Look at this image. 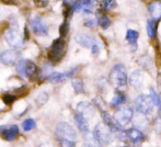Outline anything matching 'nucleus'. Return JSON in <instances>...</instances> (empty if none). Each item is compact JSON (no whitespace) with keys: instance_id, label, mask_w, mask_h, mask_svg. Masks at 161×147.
Listing matches in <instances>:
<instances>
[{"instance_id":"f257e3e1","label":"nucleus","mask_w":161,"mask_h":147,"mask_svg":"<svg viewBox=\"0 0 161 147\" xmlns=\"http://www.w3.org/2000/svg\"><path fill=\"white\" fill-rule=\"evenodd\" d=\"M108 82L114 88H122L127 83V71L124 65L117 64L108 75Z\"/></svg>"},{"instance_id":"f03ea898","label":"nucleus","mask_w":161,"mask_h":147,"mask_svg":"<svg viewBox=\"0 0 161 147\" xmlns=\"http://www.w3.org/2000/svg\"><path fill=\"white\" fill-rule=\"evenodd\" d=\"M113 131L105 123H99L93 130V139L99 145H108L112 142Z\"/></svg>"},{"instance_id":"7ed1b4c3","label":"nucleus","mask_w":161,"mask_h":147,"mask_svg":"<svg viewBox=\"0 0 161 147\" xmlns=\"http://www.w3.org/2000/svg\"><path fill=\"white\" fill-rule=\"evenodd\" d=\"M56 136L59 141H77V132L69 123L67 122H59L56 126Z\"/></svg>"},{"instance_id":"20e7f679","label":"nucleus","mask_w":161,"mask_h":147,"mask_svg":"<svg viewBox=\"0 0 161 147\" xmlns=\"http://www.w3.org/2000/svg\"><path fill=\"white\" fill-rule=\"evenodd\" d=\"M134 103H135V108L137 112L142 113L145 115L151 114L153 111V107L156 105L151 96H148V94H139L135 99Z\"/></svg>"},{"instance_id":"39448f33","label":"nucleus","mask_w":161,"mask_h":147,"mask_svg":"<svg viewBox=\"0 0 161 147\" xmlns=\"http://www.w3.org/2000/svg\"><path fill=\"white\" fill-rule=\"evenodd\" d=\"M65 54V40L63 37H59L55 40L49 48L48 57L51 62L56 63L63 58Z\"/></svg>"},{"instance_id":"423d86ee","label":"nucleus","mask_w":161,"mask_h":147,"mask_svg":"<svg viewBox=\"0 0 161 147\" xmlns=\"http://www.w3.org/2000/svg\"><path fill=\"white\" fill-rule=\"evenodd\" d=\"M4 40L10 46L14 47V48H20L24 44V38L22 37L21 33L17 28L8 29L4 33Z\"/></svg>"},{"instance_id":"0eeeda50","label":"nucleus","mask_w":161,"mask_h":147,"mask_svg":"<svg viewBox=\"0 0 161 147\" xmlns=\"http://www.w3.org/2000/svg\"><path fill=\"white\" fill-rule=\"evenodd\" d=\"M17 66V71L21 76H25L28 78H32L34 75L37 71V67L34 64L32 60L29 59H20L18 60V63L15 64Z\"/></svg>"},{"instance_id":"6e6552de","label":"nucleus","mask_w":161,"mask_h":147,"mask_svg":"<svg viewBox=\"0 0 161 147\" xmlns=\"http://www.w3.org/2000/svg\"><path fill=\"white\" fill-rule=\"evenodd\" d=\"M20 57H21V52L13 47L12 49H6L0 54V62L7 66H12L17 64Z\"/></svg>"},{"instance_id":"1a4fd4ad","label":"nucleus","mask_w":161,"mask_h":147,"mask_svg":"<svg viewBox=\"0 0 161 147\" xmlns=\"http://www.w3.org/2000/svg\"><path fill=\"white\" fill-rule=\"evenodd\" d=\"M133 116H134V111L128 107L119 108L114 113V119L122 126L128 124L133 120Z\"/></svg>"},{"instance_id":"9d476101","label":"nucleus","mask_w":161,"mask_h":147,"mask_svg":"<svg viewBox=\"0 0 161 147\" xmlns=\"http://www.w3.org/2000/svg\"><path fill=\"white\" fill-rule=\"evenodd\" d=\"M30 25L32 28L33 32L35 34L40 35V37H44V35H47V33H48V28L45 24V22L43 21L42 18L38 17V15H36V17H34L30 20Z\"/></svg>"},{"instance_id":"9b49d317","label":"nucleus","mask_w":161,"mask_h":147,"mask_svg":"<svg viewBox=\"0 0 161 147\" xmlns=\"http://www.w3.org/2000/svg\"><path fill=\"white\" fill-rule=\"evenodd\" d=\"M77 113L83 115L87 119H91L94 115V107L88 101H81L77 105Z\"/></svg>"},{"instance_id":"f8f14e48","label":"nucleus","mask_w":161,"mask_h":147,"mask_svg":"<svg viewBox=\"0 0 161 147\" xmlns=\"http://www.w3.org/2000/svg\"><path fill=\"white\" fill-rule=\"evenodd\" d=\"M97 1L96 0H83V1H77V3L75 4L72 8H74L75 12H78V11L82 10L86 13H91L93 7L96 6Z\"/></svg>"},{"instance_id":"ddd939ff","label":"nucleus","mask_w":161,"mask_h":147,"mask_svg":"<svg viewBox=\"0 0 161 147\" xmlns=\"http://www.w3.org/2000/svg\"><path fill=\"white\" fill-rule=\"evenodd\" d=\"M129 85L131 86L135 89H140L144 83V75H142V71L137 69V71H134L133 73L129 76Z\"/></svg>"},{"instance_id":"4468645a","label":"nucleus","mask_w":161,"mask_h":147,"mask_svg":"<svg viewBox=\"0 0 161 147\" xmlns=\"http://www.w3.org/2000/svg\"><path fill=\"white\" fill-rule=\"evenodd\" d=\"M77 71V68L71 69V71H67V73H52V74L48 75L47 78H48L49 81H52V82H54V83L63 82V81H65L66 79L70 78V77L75 74V71Z\"/></svg>"},{"instance_id":"2eb2a0df","label":"nucleus","mask_w":161,"mask_h":147,"mask_svg":"<svg viewBox=\"0 0 161 147\" xmlns=\"http://www.w3.org/2000/svg\"><path fill=\"white\" fill-rule=\"evenodd\" d=\"M75 40H76V42L78 43V44H80L81 46H83V47H87V48H91L92 45L97 43L96 38L90 37V35H88V34H85V33L77 34Z\"/></svg>"},{"instance_id":"dca6fc26","label":"nucleus","mask_w":161,"mask_h":147,"mask_svg":"<svg viewBox=\"0 0 161 147\" xmlns=\"http://www.w3.org/2000/svg\"><path fill=\"white\" fill-rule=\"evenodd\" d=\"M126 134H127V139L131 143H142L145 139V135L144 133L140 130H138L137 127H133L129 128V130L126 131Z\"/></svg>"},{"instance_id":"f3484780","label":"nucleus","mask_w":161,"mask_h":147,"mask_svg":"<svg viewBox=\"0 0 161 147\" xmlns=\"http://www.w3.org/2000/svg\"><path fill=\"white\" fill-rule=\"evenodd\" d=\"M148 12L151 15V18L157 21L161 19V1L156 0L148 4Z\"/></svg>"},{"instance_id":"a211bd4d","label":"nucleus","mask_w":161,"mask_h":147,"mask_svg":"<svg viewBox=\"0 0 161 147\" xmlns=\"http://www.w3.org/2000/svg\"><path fill=\"white\" fill-rule=\"evenodd\" d=\"M138 37H139V34H138L137 31L135 30H128L126 32V41L130 44V49L133 52H135L137 49V41Z\"/></svg>"},{"instance_id":"6ab92c4d","label":"nucleus","mask_w":161,"mask_h":147,"mask_svg":"<svg viewBox=\"0 0 161 147\" xmlns=\"http://www.w3.org/2000/svg\"><path fill=\"white\" fill-rule=\"evenodd\" d=\"M75 122H76L77 126H78V128L81 132H83V133L89 132V124H88L87 117H85L83 115L77 113V114L75 115Z\"/></svg>"},{"instance_id":"aec40b11","label":"nucleus","mask_w":161,"mask_h":147,"mask_svg":"<svg viewBox=\"0 0 161 147\" xmlns=\"http://www.w3.org/2000/svg\"><path fill=\"white\" fill-rule=\"evenodd\" d=\"M126 101V96L124 92L119 91V90H116L115 91V94L114 97H113L112 101H111V107L114 108V109H116V108L121 107L123 103H125Z\"/></svg>"},{"instance_id":"412c9836","label":"nucleus","mask_w":161,"mask_h":147,"mask_svg":"<svg viewBox=\"0 0 161 147\" xmlns=\"http://www.w3.org/2000/svg\"><path fill=\"white\" fill-rule=\"evenodd\" d=\"M2 134L4 135V139H6L7 141L11 142L18 136V134H19V127H18L17 125H11L9 128H6Z\"/></svg>"},{"instance_id":"4be33fe9","label":"nucleus","mask_w":161,"mask_h":147,"mask_svg":"<svg viewBox=\"0 0 161 147\" xmlns=\"http://www.w3.org/2000/svg\"><path fill=\"white\" fill-rule=\"evenodd\" d=\"M97 24H99V25L101 26L102 29L106 30V29H108V26L111 25L110 18H108L104 12H102V11H99V12H97Z\"/></svg>"},{"instance_id":"5701e85b","label":"nucleus","mask_w":161,"mask_h":147,"mask_svg":"<svg viewBox=\"0 0 161 147\" xmlns=\"http://www.w3.org/2000/svg\"><path fill=\"white\" fill-rule=\"evenodd\" d=\"M147 33L150 38L156 37V35H157V20L151 18L147 21Z\"/></svg>"},{"instance_id":"b1692460","label":"nucleus","mask_w":161,"mask_h":147,"mask_svg":"<svg viewBox=\"0 0 161 147\" xmlns=\"http://www.w3.org/2000/svg\"><path fill=\"white\" fill-rule=\"evenodd\" d=\"M71 85H72V88H74L75 92L76 93H82L83 92V89H85V86H83V81L81 79H72L71 81Z\"/></svg>"},{"instance_id":"393cba45","label":"nucleus","mask_w":161,"mask_h":147,"mask_svg":"<svg viewBox=\"0 0 161 147\" xmlns=\"http://www.w3.org/2000/svg\"><path fill=\"white\" fill-rule=\"evenodd\" d=\"M22 127H23L24 131L29 132V131L33 130V128L35 127V121H34V120H32V119L25 120V121L23 122V124H22Z\"/></svg>"},{"instance_id":"a878e982","label":"nucleus","mask_w":161,"mask_h":147,"mask_svg":"<svg viewBox=\"0 0 161 147\" xmlns=\"http://www.w3.org/2000/svg\"><path fill=\"white\" fill-rule=\"evenodd\" d=\"M116 4L115 0H103L102 1V6H103V9L104 10H111L113 9Z\"/></svg>"},{"instance_id":"bb28decb","label":"nucleus","mask_w":161,"mask_h":147,"mask_svg":"<svg viewBox=\"0 0 161 147\" xmlns=\"http://www.w3.org/2000/svg\"><path fill=\"white\" fill-rule=\"evenodd\" d=\"M149 90H150V96H151V98H153V102H155V105H157V107H159L161 97L157 93V92L155 91V89H153V88H150Z\"/></svg>"},{"instance_id":"cd10ccee","label":"nucleus","mask_w":161,"mask_h":147,"mask_svg":"<svg viewBox=\"0 0 161 147\" xmlns=\"http://www.w3.org/2000/svg\"><path fill=\"white\" fill-rule=\"evenodd\" d=\"M47 99H48V96H47L45 92H42V93L38 94V97L36 98V101H37V103L41 105H44L47 101Z\"/></svg>"},{"instance_id":"c85d7f7f","label":"nucleus","mask_w":161,"mask_h":147,"mask_svg":"<svg viewBox=\"0 0 161 147\" xmlns=\"http://www.w3.org/2000/svg\"><path fill=\"white\" fill-rule=\"evenodd\" d=\"M94 103H96V107L97 108H100L101 109V112L102 111H104V107H105V103H104V101L102 100L100 97H97L96 99H94Z\"/></svg>"},{"instance_id":"c756f323","label":"nucleus","mask_w":161,"mask_h":147,"mask_svg":"<svg viewBox=\"0 0 161 147\" xmlns=\"http://www.w3.org/2000/svg\"><path fill=\"white\" fill-rule=\"evenodd\" d=\"M15 97L14 96H10V94H7V96L3 97V101L7 103V105H11L12 102H14L15 101Z\"/></svg>"},{"instance_id":"7c9ffc66","label":"nucleus","mask_w":161,"mask_h":147,"mask_svg":"<svg viewBox=\"0 0 161 147\" xmlns=\"http://www.w3.org/2000/svg\"><path fill=\"white\" fill-rule=\"evenodd\" d=\"M97 24V20L96 19H88L87 21L85 22V25L86 26H89V28H93L94 25Z\"/></svg>"},{"instance_id":"2f4dec72","label":"nucleus","mask_w":161,"mask_h":147,"mask_svg":"<svg viewBox=\"0 0 161 147\" xmlns=\"http://www.w3.org/2000/svg\"><path fill=\"white\" fill-rule=\"evenodd\" d=\"M153 126H155V130L157 131V132H161V116L156 120L155 125Z\"/></svg>"},{"instance_id":"473e14b6","label":"nucleus","mask_w":161,"mask_h":147,"mask_svg":"<svg viewBox=\"0 0 161 147\" xmlns=\"http://www.w3.org/2000/svg\"><path fill=\"white\" fill-rule=\"evenodd\" d=\"M91 52H92V54H93V55H97V54H99V52H100V47H99V45H97V43H96V44L92 45V47H91Z\"/></svg>"},{"instance_id":"72a5a7b5","label":"nucleus","mask_w":161,"mask_h":147,"mask_svg":"<svg viewBox=\"0 0 161 147\" xmlns=\"http://www.w3.org/2000/svg\"><path fill=\"white\" fill-rule=\"evenodd\" d=\"M60 145L62 146H75L76 142H70V141H60Z\"/></svg>"},{"instance_id":"f704fd0d","label":"nucleus","mask_w":161,"mask_h":147,"mask_svg":"<svg viewBox=\"0 0 161 147\" xmlns=\"http://www.w3.org/2000/svg\"><path fill=\"white\" fill-rule=\"evenodd\" d=\"M67 31H68V24L64 23L60 26V33H62V35H65L66 33H67Z\"/></svg>"},{"instance_id":"c9c22d12","label":"nucleus","mask_w":161,"mask_h":147,"mask_svg":"<svg viewBox=\"0 0 161 147\" xmlns=\"http://www.w3.org/2000/svg\"><path fill=\"white\" fill-rule=\"evenodd\" d=\"M77 1H78V0H64V2L66 4H68V6H71V7H74L75 4L77 3Z\"/></svg>"},{"instance_id":"e433bc0d","label":"nucleus","mask_w":161,"mask_h":147,"mask_svg":"<svg viewBox=\"0 0 161 147\" xmlns=\"http://www.w3.org/2000/svg\"><path fill=\"white\" fill-rule=\"evenodd\" d=\"M4 3H10V4H17L18 3V0H2Z\"/></svg>"},{"instance_id":"4c0bfd02","label":"nucleus","mask_w":161,"mask_h":147,"mask_svg":"<svg viewBox=\"0 0 161 147\" xmlns=\"http://www.w3.org/2000/svg\"><path fill=\"white\" fill-rule=\"evenodd\" d=\"M159 114H160V116H161V100H160V105H159Z\"/></svg>"}]
</instances>
